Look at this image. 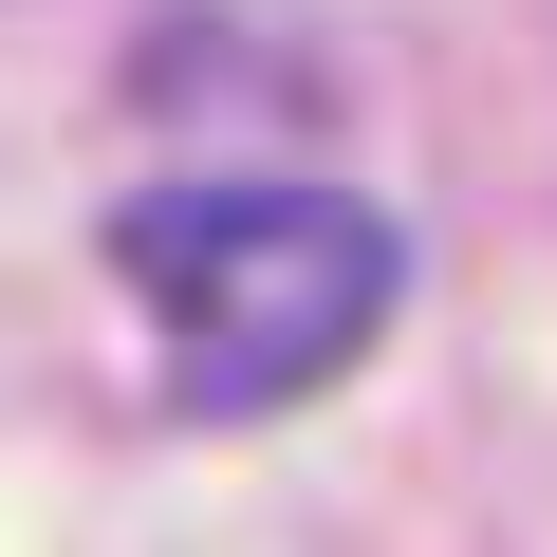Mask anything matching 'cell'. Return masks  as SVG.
<instances>
[{
    "label": "cell",
    "mask_w": 557,
    "mask_h": 557,
    "mask_svg": "<svg viewBox=\"0 0 557 557\" xmlns=\"http://www.w3.org/2000/svg\"><path fill=\"white\" fill-rule=\"evenodd\" d=\"M112 278L149 298L186 409H298L391 335L409 242H391V205H354L317 168H168L112 205Z\"/></svg>",
    "instance_id": "1"
}]
</instances>
